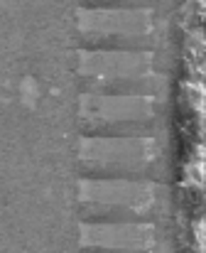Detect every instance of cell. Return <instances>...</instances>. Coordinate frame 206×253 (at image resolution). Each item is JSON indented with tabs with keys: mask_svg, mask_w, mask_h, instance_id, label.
Listing matches in <instances>:
<instances>
[{
	"mask_svg": "<svg viewBox=\"0 0 206 253\" xmlns=\"http://www.w3.org/2000/svg\"><path fill=\"white\" fill-rule=\"evenodd\" d=\"M84 47L89 49H125V52H137L147 49L150 40L147 37H133V35H89L84 40Z\"/></svg>",
	"mask_w": 206,
	"mask_h": 253,
	"instance_id": "1",
	"label": "cell"
},
{
	"mask_svg": "<svg viewBox=\"0 0 206 253\" xmlns=\"http://www.w3.org/2000/svg\"><path fill=\"white\" fill-rule=\"evenodd\" d=\"M84 216L89 221H145L147 216L133 211V209H115V207H86Z\"/></svg>",
	"mask_w": 206,
	"mask_h": 253,
	"instance_id": "2",
	"label": "cell"
},
{
	"mask_svg": "<svg viewBox=\"0 0 206 253\" xmlns=\"http://www.w3.org/2000/svg\"><path fill=\"white\" fill-rule=\"evenodd\" d=\"M155 0H84V7H150Z\"/></svg>",
	"mask_w": 206,
	"mask_h": 253,
	"instance_id": "3",
	"label": "cell"
}]
</instances>
